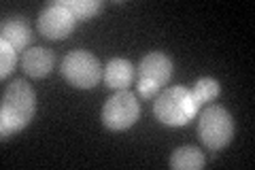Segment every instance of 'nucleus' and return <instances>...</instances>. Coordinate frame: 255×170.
<instances>
[{
  "mask_svg": "<svg viewBox=\"0 0 255 170\" xmlns=\"http://www.w3.org/2000/svg\"><path fill=\"white\" fill-rule=\"evenodd\" d=\"M153 115L159 124L170 126V128H179V126H187L194 115L200 109V104L196 102L194 94L187 87H166L153 98Z\"/></svg>",
  "mask_w": 255,
  "mask_h": 170,
  "instance_id": "obj_2",
  "label": "nucleus"
},
{
  "mask_svg": "<svg viewBox=\"0 0 255 170\" xmlns=\"http://www.w3.org/2000/svg\"><path fill=\"white\" fill-rule=\"evenodd\" d=\"M75 23H77L75 15L70 13L60 0H55V2L47 4L45 9L38 13L36 28L43 36L51 38V40H60V38H66L70 32L75 30Z\"/></svg>",
  "mask_w": 255,
  "mask_h": 170,
  "instance_id": "obj_7",
  "label": "nucleus"
},
{
  "mask_svg": "<svg viewBox=\"0 0 255 170\" xmlns=\"http://www.w3.org/2000/svg\"><path fill=\"white\" fill-rule=\"evenodd\" d=\"M15 64H17V51L6 43V40L0 38V77L6 79L13 72Z\"/></svg>",
  "mask_w": 255,
  "mask_h": 170,
  "instance_id": "obj_14",
  "label": "nucleus"
},
{
  "mask_svg": "<svg viewBox=\"0 0 255 170\" xmlns=\"http://www.w3.org/2000/svg\"><path fill=\"white\" fill-rule=\"evenodd\" d=\"M221 87H219V81L213 79V77H202L196 81L194 90H191V94H194V98L198 104H204V102H211L219 96Z\"/></svg>",
  "mask_w": 255,
  "mask_h": 170,
  "instance_id": "obj_13",
  "label": "nucleus"
},
{
  "mask_svg": "<svg viewBox=\"0 0 255 170\" xmlns=\"http://www.w3.org/2000/svg\"><path fill=\"white\" fill-rule=\"evenodd\" d=\"M36 113V96L32 87L21 79H15L6 87L2 107H0V136L6 141L9 136L21 132Z\"/></svg>",
  "mask_w": 255,
  "mask_h": 170,
  "instance_id": "obj_1",
  "label": "nucleus"
},
{
  "mask_svg": "<svg viewBox=\"0 0 255 170\" xmlns=\"http://www.w3.org/2000/svg\"><path fill=\"white\" fill-rule=\"evenodd\" d=\"M198 136L206 149L219 151L234 139V119L228 109L219 104H209L198 119Z\"/></svg>",
  "mask_w": 255,
  "mask_h": 170,
  "instance_id": "obj_3",
  "label": "nucleus"
},
{
  "mask_svg": "<svg viewBox=\"0 0 255 170\" xmlns=\"http://www.w3.org/2000/svg\"><path fill=\"white\" fill-rule=\"evenodd\" d=\"M140 117V104L130 90H119L102 107V124L111 132H124Z\"/></svg>",
  "mask_w": 255,
  "mask_h": 170,
  "instance_id": "obj_6",
  "label": "nucleus"
},
{
  "mask_svg": "<svg viewBox=\"0 0 255 170\" xmlns=\"http://www.w3.org/2000/svg\"><path fill=\"white\" fill-rule=\"evenodd\" d=\"M60 72L70 85L79 87V90H90V87L98 85V81L102 79V66L98 58L85 49H75L64 55Z\"/></svg>",
  "mask_w": 255,
  "mask_h": 170,
  "instance_id": "obj_5",
  "label": "nucleus"
},
{
  "mask_svg": "<svg viewBox=\"0 0 255 170\" xmlns=\"http://www.w3.org/2000/svg\"><path fill=\"white\" fill-rule=\"evenodd\" d=\"M55 66V53L47 47H32V49L23 51L21 68L32 79H43L47 77Z\"/></svg>",
  "mask_w": 255,
  "mask_h": 170,
  "instance_id": "obj_8",
  "label": "nucleus"
},
{
  "mask_svg": "<svg viewBox=\"0 0 255 170\" xmlns=\"http://www.w3.org/2000/svg\"><path fill=\"white\" fill-rule=\"evenodd\" d=\"M2 40H6L15 51H23L32 40V32L26 21L21 19H6L2 21Z\"/></svg>",
  "mask_w": 255,
  "mask_h": 170,
  "instance_id": "obj_10",
  "label": "nucleus"
},
{
  "mask_svg": "<svg viewBox=\"0 0 255 170\" xmlns=\"http://www.w3.org/2000/svg\"><path fill=\"white\" fill-rule=\"evenodd\" d=\"M172 77V60L162 51H151L136 66V87L142 98H155Z\"/></svg>",
  "mask_w": 255,
  "mask_h": 170,
  "instance_id": "obj_4",
  "label": "nucleus"
},
{
  "mask_svg": "<svg viewBox=\"0 0 255 170\" xmlns=\"http://www.w3.org/2000/svg\"><path fill=\"white\" fill-rule=\"evenodd\" d=\"M204 153L198 147H191V145L174 149L170 156V166L174 170H200L204 168Z\"/></svg>",
  "mask_w": 255,
  "mask_h": 170,
  "instance_id": "obj_11",
  "label": "nucleus"
},
{
  "mask_svg": "<svg viewBox=\"0 0 255 170\" xmlns=\"http://www.w3.org/2000/svg\"><path fill=\"white\" fill-rule=\"evenodd\" d=\"M60 2L66 6L77 19L96 17L102 9V0H60Z\"/></svg>",
  "mask_w": 255,
  "mask_h": 170,
  "instance_id": "obj_12",
  "label": "nucleus"
},
{
  "mask_svg": "<svg viewBox=\"0 0 255 170\" xmlns=\"http://www.w3.org/2000/svg\"><path fill=\"white\" fill-rule=\"evenodd\" d=\"M136 77V68L132 66L130 60L126 58H113L102 68V79H105L107 87L111 90H128V85L132 83V79Z\"/></svg>",
  "mask_w": 255,
  "mask_h": 170,
  "instance_id": "obj_9",
  "label": "nucleus"
}]
</instances>
